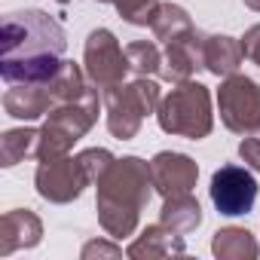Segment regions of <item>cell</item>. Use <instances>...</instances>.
Returning <instances> with one entry per match:
<instances>
[{
  "mask_svg": "<svg viewBox=\"0 0 260 260\" xmlns=\"http://www.w3.org/2000/svg\"><path fill=\"white\" fill-rule=\"evenodd\" d=\"M68 46L64 28L43 10H19L0 31V77L13 83H49Z\"/></svg>",
  "mask_w": 260,
  "mask_h": 260,
  "instance_id": "cell-1",
  "label": "cell"
},
{
  "mask_svg": "<svg viewBox=\"0 0 260 260\" xmlns=\"http://www.w3.org/2000/svg\"><path fill=\"white\" fill-rule=\"evenodd\" d=\"M150 162L141 156H122L113 159L110 169L98 178V223L110 239H125L138 230L141 211L153 196Z\"/></svg>",
  "mask_w": 260,
  "mask_h": 260,
  "instance_id": "cell-2",
  "label": "cell"
},
{
  "mask_svg": "<svg viewBox=\"0 0 260 260\" xmlns=\"http://www.w3.org/2000/svg\"><path fill=\"white\" fill-rule=\"evenodd\" d=\"M159 128L178 138H190V141H202L211 135L214 128V113H211V92L208 86L196 83V80H184L178 83L156 110Z\"/></svg>",
  "mask_w": 260,
  "mask_h": 260,
  "instance_id": "cell-3",
  "label": "cell"
},
{
  "mask_svg": "<svg viewBox=\"0 0 260 260\" xmlns=\"http://www.w3.org/2000/svg\"><path fill=\"white\" fill-rule=\"evenodd\" d=\"M98 119V86H92L83 98L55 104L49 110V119L40 128V141H37V159H58L68 156L71 147L86 138V132Z\"/></svg>",
  "mask_w": 260,
  "mask_h": 260,
  "instance_id": "cell-4",
  "label": "cell"
},
{
  "mask_svg": "<svg viewBox=\"0 0 260 260\" xmlns=\"http://www.w3.org/2000/svg\"><path fill=\"white\" fill-rule=\"evenodd\" d=\"M159 86L150 77H138L132 83H119L104 92V107H107V128L119 141H128L138 135L144 116L159 110Z\"/></svg>",
  "mask_w": 260,
  "mask_h": 260,
  "instance_id": "cell-5",
  "label": "cell"
},
{
  "mask_svg": "<svg viewBox=\"0 0 260 260\" xmlns=\"http://www.w3.org/2000/svg\"><path fill=\"white\" fill-rule=\"evenodd\" d=\"M217 110L220 122L236 135H254L260 132V83H254L245 74L223 77L217 89Z\"/></svg>",
  "mask_w": 260,
  "mask_h": 260,
  "instance_id": "cell-6",
  "label": "cell"
},
{
  "mask_svg": "<svg viewBox=\"0 0 260 260\" xmlns=\"http://www.w3.org/2000/svg\"><path fill=\"white\" fill-rule=\"evenodd\" d=\"M83 68H86L89 83L98 86L101 92L119 86V83L125 80V74L132 71L125 49L119 46V40H116L113 31H107V28H95V31L86 37V46H83Z\"/></svg>",
  "mask_w": 260,
  "mask_h": 260,
  "instance_id": "cell-7",
  "label": "cell"
},
{
  "mask_svg": "<svg viewBox=\"0 0 260 260\" xmlns=\"http://www.w3.org/2000/svg\"><path fill=\"white\" fill-rule=\"evenodd\" d=\"M89 175L80 162V156H58V159H46L37 166L34 172V187L46 202L55 205H68L74 199L83 196V190L89 187Z\"/></svg>",
  "mask_w": 260,
  "mask_h": 260,
  "instance_id": "cell-8",
  "label": "cell"
},
{
  "mask_svg": "<svg viewBox=\"0 0 260 260\" xmlns=\"http://www.w3.org/2000/svg\"><path fill=\"white\" fill-rule=\"evenodd\" d=\"M211 202L220 214L226 217H239V214H248L257 202V181L251 175L248 166H220L214 175H211Z\"/></svg>",
  "mask_w": 260,
  "mask_h": 260,
  "instance_id": "cell-9",
  "label": "cell"
},
{
  "mask_svg": "<svg viewBox=\"0 0 260 260\" xmlns=\"http://www.w3.org/2000/svg\"><path fill=\"white\" fill-rule=\"evenodd\" d=\"M150 178H153V190L162 199L175 196V193H193V187L199 181V166L187 153L162 150L150 159Z\"/></svg>",
  "mask_w": 260,
  "mask_h": 260,
  "instance_id": "cell-10",
  "label": "cell"
},
{
  "mask_svg": "<svg viewBox=\"0 0 260 260\" xmlns=\"http://www.w3.org/2000/svg\"><path fill=\"white\" fill-rule=\"evenodd\" d=\"M199 68H205V34L202 31H187L184 37L166 43L162 55V80L169 83H184L190 80Z\"/></svg>",
  "mask_w": 260,
  "mask_h": 260,
  "instance_id": "cell-11",
  "label": "cell"
},
{
  "mask_svg": "<svg viewBox=\"0 0 260 260\" xmlns=\"http://www.w3.org/2000/svg\"><path fill=\"white\" fill-rule=\"evenodd\" d=\"M40 239H43V220L31 208H13L0 217V257L37 248Z\"/></svg>",
  "mask_w": 260,
  "mask_h": 260,
  "instance_id": "cell-12",
  "label": "cell"
},
{
  "mask_svg": "<svg viewBox=\"0 0 260 260\" xmlns=\"http://www.w3.org/2000/svg\"><path fill=\"white\" fill-rule=\"evenodd\" d=\"M55 107V92L52 80L49 83H13L4 92V110L13 119H40Z\"/></svg>",
  "mask_w": 260,
  "mask_h": 260,
  "instance_id": "cell-13",
  "label": "cell"
},
{
  "mask_svg": "<svg viewBox=\"0 0 260 260\" xmlns=\"http://www.w3.org/2000/svg\"><path fill=\"white\" fill-rule=\"evenodd\" d=\"M184 239L181 233L169 230L162 220L159 223H150L141 230V236L125 248V254L132 257V260H159V257H178L184 254Z\"/></svg>",
  "mask_w": 260,
  "mask_h": 260,
  "instance_id": "cell-14",
  "label": "cell"
},
{
  "mask_svg": "<svg viewBox=\"0 0 260 260\" xmlns=\"http://www.w3.org/2000/svg\"><path fill=\"white\" fill-rule=\"evenodd\" d=\"M242 58H245L242 40L226 37V34H211V37H205V71H211L214 77L239 74Z\"/></svg>",
  "mask_w": 260,
  "mask_h": 260,
  "instance_id": "cell-15",
  "label": "cell"
},
{
  "mask_svg": "<svg viewBox=\"0 0 260 260\" xmlns=\"http://www.w3.org/2000/svg\"><path fill=\"white\" fill-rule=\"evenodd\" d=\"M159 220L175 230V233H193L199 223H202V205L193 193H175V196H166L162 202V211H159Z\"/></svg>",
  "mask_w": 260,
  "mask_h": 260,
  "instance_id": "cell-16",
  "label": "cell"
},
{
  "mask_svg": "<svg viewBox=\"0 0 260 260\" xmlns=\"http://www.w3.org/2000/svg\"><path fill=\"white\" fill-rule=\"evenodd\" d=\"M211 254L217 260H254L260 248L245 226H220L211 239Z\"/></svg>",
  "mask_w": 260,
  "mask_h": 260,
  "instance_id": "cell-17",
  "label": "cell"
},
{
  "mask_svg": "<svg viewBox=\"0 0 260 260\" xmlns=\"http://www.w3.org/2000/svg\"><path fill=\"white\" fill-rule=\"evenodd\" d=\"M37 141H40L37 128H10V132H4V138H0V166L13 169L28 156H37Z\"/></svg>",
  "mask_w": 260,
  "mask_h": 260,
  "instance_id": "cell-18",
  "label": "cell"
},
{
  "mask_svg": "<svg viewBox=\"0 0 260 260\" xmlns=\"http://www.w3.org/2000/svg\"><path fill=\"white\" fill-rule=\"evenodd\" d=\"M150 28H153V34H156V40L172 43V40L184 37L187 31H193V19L187 16L184 7H178V4H162V7L156 10V16H153Z\"/></svg>",
  "mask_w": 260,
  "mask_h": 260,
  "instance_id": "cell-19",
  "label": "cell"
},
{
  "mask_svg": "<svg viewBox=\"0 0 260 260\" xmlns=\"http://www.w3.org/2000/svg\"><path fill=\"white\" fill-rule=\"evenodd\" d=\"M89 77H86V68H80L77 61H61L58 74L52 77V92H55V104H64V101H77L89 92Z\"/></svg>",
  "mask_w": 260,
  "mask_h": 260,
  "instance_id": "cell-20",
  "label": "cell"
},
{
  "mask_svg": "<svg viewBox=\"0 0 260 260\" xmlns=\"http://www.w3.org/2000/svg\"><path fill=\"white\" fill-rule=\"evenodd\" d=\"M125 55H128V64H132V71L138 77H150L156 71H162V52L156 43L150 40H135L125 46Z\"/></svg>",
  "mask_w": 260,
  "mask_h": 260,
  "instance_id": "cell-21",
  "label": "cell"
},
{
  "mask_svg": "<svg viewBox=\"0 0 260 260\" xmlns=\"http://www.w3.org/2000/svg\"><path fill=\"white\" fill-rule=\"evenodd\" d=\"M113 7L122 16V22L138 25V28H147L162 4H159V0H113Z\"/></svg>",
  "mask_w": 260,
  "mask_h": 260,
  "instance_id": "cell-22",
  "label": "cell"
},
{
  "mask_svg": "<svg viewBox=\"0 0 260 260\" xmlns=\"http://www.w3.org/2000/svg\"><path fill=\"white\" fill-rule=\"evenodd\" d=\"M80 156V162H83V169H86V175H89V181L92 184H98V178L110 169V162L116 159L110 150H104V147H89V150H83V153H77Z\"/></svg>",
  "mask_w": 260,
  "mask_h": 260,
  "instance_id": "cell-23",
  "label": "cell"
},
{
  "mask_svg": "<svg viewBox=\"0 0 260 260\" xmlns=\"http://www.w3.org/2000/svg\"><path fill=\"white\" fill-rule=\"evenodd\" d=\"M119 254H122V248H119V245H113V242H101V239L86 242V245H83V251H80V257H83V260H92V257H119Z\"/></svg>",
  "mask_w": 260,
  "mask_h": 260,
  "instance_id": "cell-24",
  "label": "cell"
},
{
  "mask_svg": "<svg viewBox=\"0 0 260 260\" xmlns=\"http://www.w3.org/2000/svg\"><path fill=\"white\" fill-rule=\"evenodd\" d=\"M239 156L245 159V166H248L251 172H257V175H260V138L245 135V138H242V144H239Z\"/></svg>",
  "mask_w": 260,
  "mask_h": 260,
  "instance_id": "cell-25",
  "label": "cell"
},
{
  "mask_svg": "<svg viewBox=\"0 0 260 260\" xmlns=\"http://www.w3.org/2000/svg\"><path fill=\"white\" fill-rule=\"evenodd\" d=\"M242 52H245V58H248L251 64L260 68V25H251V28L245 31V37H242Z\"/></svg>",
  "mask_w": 260,
  "mask_h": 260,
  "instance_id": "cell-26",
  "label": "cell"
},
{
  "mask_svg": "<svg viewBox=\"0 0 260 260\" xmlns=\"http://www.w3.org/2000/svg\"><path fill=\"white\" fill-rule=\"evenodd\" d=\"M245 7L254 10V13H260V0H245Z\"/></svg>",
  "mask_w": 260,
  "mask_h": 260,
  "instance_id": "cell-27",
  "label": "cell"
},
{
  "mask_svg": "<svg viewBox=\"0 0 260 260\" xmlns=\"http://www.w3.org/2000/svg\"><path fill=\"white\" fill-rule=\"evenodd\" d=\"M98 4H113V0H98Z\"/></svg>",
  "mask_w": 260,
  "mask_h": 260,
  "instance_id": "cell-28",
  "label": "cell"
},
{
  "mask_svg": "<svg viewBox=\"0 0 260 260\" xmlns=\"http://www.w3.org/2000/svg\"><path fill=\"white\" fill-rule=\"evenodd\" d=\"M55 4H71V0H55Z\"/></svg>",
  "mask_w": 260,
  "mask_h": 260,
  "instance_id": "cell-29",
  "label": "cell"
}]
</instances>
